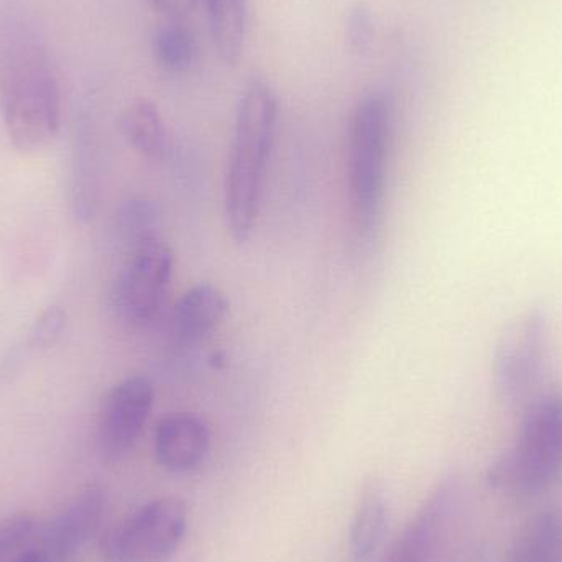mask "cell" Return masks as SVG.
Instances as JSON below:
<instances>
[{
    "label": "cell",
    "mask_w": 562,
    "mask_h": 562,
    "mask_svg": "<svg viewBox=\"0 0 562 562\" xmlns=\"http://www.w3.org/2000/svg\"><path fill=\"white\" fill-rule=\"evenodd\" d=\"M277 122L276 91L269 82L254 78L240 95L224 181L226 226L239 246L249 243L256 231Z\"/></svg>",
    "instance_id": "1"
},
{
    "label": "cell",
    "mask_w": 562,
    "mask_h": 562,
    "mask_svg": "<svg viewBox=\"0 0 562 562\" xmlns=\"http://www.w3.org/2000/svg\"><path fill=\"white\" fill-rule=\"evenodd\" d=\"M0 102L10 140L19 150H38L58 134V81L45 48L32 36L12 33L0 43Z\"/></svg>",
    "instance_id": "2"
},
{
    "label": "cell",
    "mask_w": 562,
    "mask_h": 562,
    "mask_svg": "<svg viewBox=\"0 0 562 562\" xmlns=\"http://www.w3.org/2000/svg\"><path fill=\"white\" fill-rule=\"evenodd\" d=\"M517 436L488 465L485 481L508 497H535L562 477V392L538 393L524 406Z\"/></svg>",
    "instance_id": "3"
},
{
    "label": "cell",
    "mask_w": 562,
    "mask_h": 562,
    "mask_svg": "<svg viewBox=\"0 0 562 562\" xmlns=\"http://www.w3.org/2000/svg\"><path fill=\"white\" fill-rule=\"evenodd\" d=\"M392 109L385 95L370 92L357 102L349 131L347 177L357 236L372 243L382 224L389 175Z\"/></svg>",
    "instance_id": "4"
},
{
    "label": "cell",
    "mask_w": 562,
    "mask_h": 562,
    "mask_svg": "<svg viewBox=\"0 0 562 562\" xmlns=\"http://www.w3.org/2000/svg\"><path fill=\"white\" fill-rule=\"evenodd\" d=\"M187 502L165 495L138 507L105 537V562H170L188 531Z\"/></svg>",
    "instance_id": "5"
},
{
    "label": "cell",
    "mask_w": 562,
    "mask_h": 562,
    "mask_svg": "<svg viewBox=\"0 0 562 562\" xmlns=\"http://www.w3.org/2000/svg\"><path fill=\"white\" fill-rule=\"evenodd\" d=\"M173 270V250L160 237L131 244L112 288L119 319L134 329L147 327L160 313Z\"/></svg>",
    "instance_id": "6"
},
{
    "label": "cell",
    "mask_w": 562,
    "mask_h": 562,
    "mask_svg": "<svg viewBox=\"0 0 562 562\" xmlns=\"http://www.w3.org/2000/svg\"><path fill=\"white\" fill-rule=\"evenodd\" d=\"M548 317L530 311L498 344L494 360V385L502 402L524 408L538 395L544 375Z\"/></svg>",
    "instance_id": "7"
},
{
    "label": "cell",
    "mask_w": 562,
    "mask_h": 562,
    "mask_svg": "<svg viewBox=\"0 0 562 562\" xmlns=\"http://www.w3.org/2000/svg\"><path fill=\"white\" fill-rule=\"evenodd\" d=\"M154 403L155 386L145 375L125 376L109 390L98 422V445L108 461H121L135 448Z\"/></svg>",
    "instance_id": "8"
},
{
    "label": "cell",
    "mask_w": 562,
    "mask_h": 562,
    "mask_svg": "<svg viewBox=\"0 0 562 562\" xmlns=\"http://www.w3.org/2000/svg\"><path fill=\"white\" fill-rule=\"evenodd\" d=\"M461 498L458 475H445L419 505L379 562H431Z\"/></svg>",
    "instance_id": "9"
},
{
    "label": "cell",
    "mask_w": 562,
    "mask_h": 562,
    "mask_svg": "<svg viewBox=\"0 0 562 562\" xmlns=\"http://www.w3.org/2000/svg\"><path fill=\"white\" fill-rule=\"evenodd\" d=\"M108 510V492L99 485L82 488L65 510L48 521L42 533V547L58 562L78 557L95 537Z\"/></svg>",
    "instance_id": "10"
},
{
    "label": "cell",
    "mask_w": 562,
    "mask_h": 562,
    "mask_svg": "<svg viewBox=\"0 0 562 562\" xmlns=\"http://www.w3.org/2000/svg\"><path fill=\"white\" fill-rule=\"evenodd\" d=\"M154 451L158 464L167 471H194L210 454V426L193 413L165 416L155 429Z\"/></svg>",
    "instance_id": "11"
},
{
    "label": "cell",
    "mask_w": 562,
    "mask_h": 562,
    "mask_svg": "<svg viewBox=\"0 0 562 562\" xmlns=\"http://www.w3.org/2000/svg\"><path fill=\"white\" fill-rule=\"evenodd\" d=\"M229 300L210 281L194 284L181 294L171 311V333L180 342H198L226 319Z\"/></svg>",
    "instance_id": "12"
},
{
    "label": "cell",
    "mask_w": 562,
    "mask_h": 562,
    "mask_svg": "<svg viewBox=\"0 0 562 562\" xmlns=\"http://www.w3.org/2000/svg\"><path fill=\"white\" fill-rule=\"evenodd\" d=\"M390 527V502L385 487L376 479L363 484L353 508L349 531L352 562H370L380 553Z\"/></svg>",
    "instance_id": "13"
},
{
    "label": "cell",
    "mask_w": 562,
    "mask_h": 562,
    "mask_svg": "<svg viewBox=\"0 0 562 562\" xmlns=\"http://www.w3.org/2000/svg\"><path fill=\"white\" fill-rule=\"evenodd\" d=\"M562 512L544 508L530 518L508 548L504 562H561Z\"/></svg>",
    "instance_id": "14"
},
{
    "label": "cell",
    "mask_w": 562,
    "mask_h": 562,
    "mask_svg": "<svg viewBox=\"0 0 562 562\" xmlns=\"http://www.w3.org/2000/svg\"><path fill=\"white\" fill-rule=\"evenodd\" d=\"M217 55L226 65H236L244 53L249 25L247 0H203Z\"/></svg>",
    "instance_id": "15"
},
{
    "label": "cell",
    "mask_w": 562,
    "mask_h": 562,
    "mask_svg": "<svg viewBox=\"0 0 562 562\" xmlns=\"http://www.w3.org/2000/svg\"><path fill=\"white\" fill-rule=\"evenodd\" d=\"M121 131L138 154L151 160L164 158L168 147L167 128L154 102L138 99L128 105L121 117Z\"/></svg>",
    "instance_id": "16"
},
{
    "label": "cell",
    "mask_w": 562,
    "mask_h": 562,
    "mask_svg": "<svg viewBox=\"0 0 562 562\" xmlns=\"http://www.w3.org/2000/svg\"><path fill=\"white\" fill-rule=\"evenodd\" d=\"M155 59L168 72H184L196 59L198 46L193 32L173 20L158 29L154 40Z\"/></svg>",
    "instance_id": "17"
},
{
    "label": "cell",
    "mask_w": 562,
    "mask_h": 562,
    "mask_svg": "<svg viewBox=\"0 0 562 562\" xmlns=\"http://www.w3.org/2000/svg\"><path fill=\"white\" fill-rule=\"evenodd\" d=\"M154 226V211L145 201L131 200L121 207L119 213V229L122 236L127 240L128 246L145 239V237L154 236L151 234Z\"/></svg>",
    "instance_id": "18"
},
{
    "label": "cell",
    "mask_w": 562,
    "mask_h": 562,
    "mask_svg": "<svg viewBox=\"0 0 562 562\" xmlns=\"http://www.w3.org/2000/svg\"><path fill=\"white\" fill-rule=\"evenodd\" d=\"M66 327V313L61 307H48L33 324L29 333L30 349H49L61 339L63 330Z\"/></svg>",
    "instance_id": "19"
},
{
    "label": "cell",
    "mask_w": 562,
    "mask_h": 562,
    "mask_svg": "<svg viewBox=\"0 0 562 562\" xmlns=\"http://www.w3.org/2000/svg\"><path fill=\"white\" fill-rule=\"evenodd\" d=\"M35 531V520L26 514L0 518V561L19 551Z\"/></svg>",
    "instance_id": "20"
},
{
    "label": "cell",
    "mask_w": 562,
    "mask_h": 562,
    "mask_svg": "<svg viewBox=\"0 0 562 562\" xmlns=\"http://www.w3.org/2000/svg\"><path fill=\"white\" fill-rule=\"evenodd\" d=\"M346 32L349 46L353 52H366L370 48L373 35H375V25H373V16L369 7L357 3L350 9Z\"/></svg>",
    "instance_id": "21"
},
{
    "label": "cell",
    "mask_w": 562,
    "mask_h": 562,
    "mask_svg": "<svg viewBox=\"0 0 562 562\" xmlns=\"http://www.w3.org/2000/svg\"><path fill=\"white\" fill-rule=\"evenodd\" d=\"M150 2L173 19H181V16L188 15L200 0H150Z\"/></svg>",
    "instance_id": "22"
},
{
    "label": "cell",
    "mask_w": 562,
    "mask_h": 562,
    "mask_svg": "<svg viewBox=\"0 0 562 562\" xmlns=\"http://www.w3.org/2000/svg\"><path fill=\"white\" fill-rule=\"evenodd\" d=\"M13 562H58L52 554L46 553L43 548H36V550H29L25 553L20 554Z\"/></svg>",
    "instance_id": "23"
},
{
    "label": "cell",
    "mask_w": 562,
    "mask_h": 562,
    "mask_svg": "<svg viewBox=\"0 0 562 562\" xmlns=\"http://www.w3.org/2000/svg\"><path fill=\"white\" fill-rule=\"evenodd\" d=\"M187 562H196V560H190V561H187Z\"/></svg>",
    "instance_id": "24"
}]
</instances>
